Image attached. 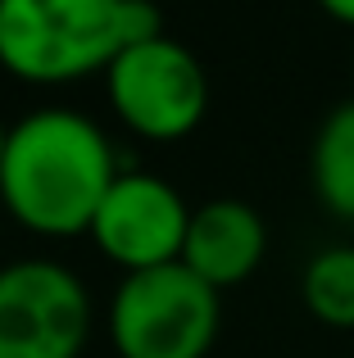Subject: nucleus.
Listing matches in <instances>:
<instances>
[{
	"instance_id": "7",
	"label": "nucleus",
	"mask_w": 354,
	"mask_h": 358,
	"mask_svg": "<svg viewBox=\"0 0 354 358\" xmlns=\"http://www.w3.org/2000/svg\"><path fill=\"white\" fill-rule=\"evenodd\" d=\"M268 259V222L255 204L236 195H218L191 209L182 263L213 290L246 286Z\"/></svg>"
},
{
	"instance_id": "5",
	"label": "nucleus",
	"mask_w": 354,
	"mask_h": 358,
	"mask_svg": "<svg viewBox=\"0 0 354 358\" xmlns=\"http://www.w3.org/2000/svg\"><path fill=\"white\" fill-rule=\"evenodd\" d=\"M91 331L96 304L69 263H0V358H82Z\"/></svg>"
},
{
	"instance_id": "11",
	"label": "nucleus",
	"mask_w": 354,
	"mask_h": 358,
	"mask_svg": "<svg viewBox=\"0 0 354 358\" xmlns=\"http://www.w3.org/2000/svg\"><path fill=\"white\" fill-rule=\"evenodd\" d=\"M5 145H9V122L0 118V168H5Z\"/></svg>"
},
{
	"instance_id": "3",
	"label": "nucleus",
	"mask_w": 354,
	"mask_h": 358,
	"mask_svg": "<svg viewBox=\"0 0 354 358\" xmlns=\"http://www.w3.org/2000/svg\"><path fill=\"white\" fill-rule=\"evenodd\" d=\"M222 331V290L182 259L123 272L105 308V336L118 358H209Z\"/></svg>"
},
{
	"instance_id": "2",
	"label": "nucleus",
	"mask_w": 354,
	"mask_h": 358,
	"mask_svg": "<svg viewBox=\"0 0 354 358\" xmlns=\"http://www.w3.org/2000/svg\"><path fill=\"white\" fill-rule=\"evenodd\" d=\"M160 32V0H0V69L23 87H73Z\"/></svg>"
},
{
	"instance_id": "4",
	"label": "nucleus",
	"mask_w": 354,
	"mask_h": 358,
	"mask_svg": "<svg viewBox=\"0 0 354 358\" xmlns=\"http://www.w3.org/2000/svg\"><path fill=\"white\" fill-rule=\"evenodd\" d=\"M105 100L132 136L173 145L209 114V73L186 41L160 32L127 45L105 69Z\"/></svg>"
},
{
	"instance_id": "10",
	"label": "nucleus",
	"mask_w": 354,
	"mask_h": 358,
	"mask_svg": "<svg viewBox=\"0 0 354 358\" xmlns=\"http://www.w3.org/2000/svg\"><path fill=\"white\" fill-rule=\"evenodd\" d=\"M313 5H318L323 14L332 18V23H341V27H354V0H313Z\"/></svg>"
},
{
	"instance_id": "9",
	"label": "nucleus",
	"mask_w": 354,
	"mask_h": 358,
	"mask_svg": "<svg viewBox=\"0 0 354 358\" xmlns=\"http://www.w3.org/2000/svg\"><path fill=\"white\" fill-rule=\"evenodd\" d=\"M300 304L327 331H354V245H323L300 268Z\"/></svg>"
},
{
	"instance_id": "8",
	"label": "nucleus",
	"mask_w": 354,
	"mask_h": 358,
	"mask_svg": "<svg viewBox=\"0 0 354 358\" xmlns=\"http://www.w3.org/2000/svg\"><path fill=\"white\" fill-rule=\"evenodd\" d=\"M309 186L313 200L337 222L354 227V96L323 114L309 145Z\"/></svg>"
},
{
	"instance_id": "1",
	"label": "nucleus",
	"mask_w": 354,
	"mask_h": 358,
	"mask_svg": "<svg viewBox=\"0 0 354 358\" xmlns=\"http://www.w3.org/2000/svg\"><path fill=\"white\" fill-rule=\"evenodd\" d=\"M118 173L114 141L96 118L73 105H41L9 122L0 204L32 236L78 241Z\"/></svg>"
},
{
	"instance_id": "6",
	"label": "nucleus",
	"mask_w": 354,
	"mask_h": 358,
	"mask_svg": "<svg viewBox=\"0 0 354 358\" xmlns=\"http://www.w3.org/2000/svg\"><path fill=\"white\" fill-rule=\"evenodd\" d=\"M186 227H191V204L169 177L123 168L100 200L87 241L118 272H146L182 259Z\"/></svg>"
}]
</instances>
